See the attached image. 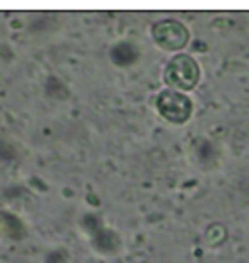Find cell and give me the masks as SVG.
<instances>
[{"label":"cell","instance_id":"obj_2","mask_svg":"<svg viewBox=\"0 0 249 263\" xmlns=\"http://www.w3.org/2000/svg\"><path fill=\"white\" fill-rule=\"evenodd\" d=\"M156 108H158V114L169 124H185L191 118L194 102L187 98L183 92L167 88V90L158 94Z\"/></svg>","mask_w":249,"mask_h":263},{"label":"cell","instance_id":"obj_4","mask_svg":"<svg viewBox=\"0 0 249 263\" xmlns=\"http://www.w3.org/2000/svg\"><path fill=\"white\" fill-rule=\"evenodd\" d=\"M138 60V48L132 44H118L112 50V62L118 66H130Z\"/></svg>","mask_w":249,"mask_h":263},{"label":"cell","instance_id":"obj_1","mask_svg":"<svg viewBox=\"0 0 249 263\" xmlns=\"http://www.w3.org/2000/svg\"><path fill=\"white\" fill-rule=\"evenodd\" d=\"M199 76V64L189 54H176L164 68V82L169 86V90H178L183 94L198 86Z\"/></svg>","mask_w":249,"mask_h":263},{"label":"cell","instance_id":"obj_3","mask_svg":"<svg viewBox=\"0 0 249 263\" xmlns=\"http://www.w3.org/2000/svg\"><path fill=\"white\" fill-rule=\"evenodd\" d=\"M151 40L166 52H180L189 42V30L178 20H162L151 26Z\"/></svg>","mask_w":249,"mask_h":263}]
</instances>
